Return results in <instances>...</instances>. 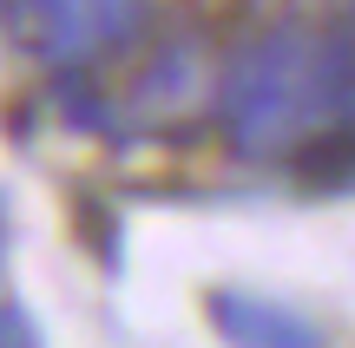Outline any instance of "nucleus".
Returning a JSON list of instances; mask_svg holds the SVG:
<instances>
[{"mask_svg":"<svg viewBox=\"0 0 355 348\" xmlns=\"http://www.w3.org/2000/svg\"><path fill=\"white\" fill-rule=\"evenodd\" d=\"M224 138L243 158H283L329 125V79H322V33L277 26L250 39L224 73Z\"/></svg>","mask_w":355,"mask_h":348,"instance_id":"nucleus-1","label":"nucleus"},{"mask_svg":"<svg viewBox=\"0 0 355 348\" xmlns=\"http://www.w3.org/2000/svg\"><path fill=\"white\" fill-rule=\"evenodd\" d=\"M0 33L46 66H79L99 46L92 0H0Z\"/></svg>","mask_w":355,"mask_h":348,"instance_id":"nucleus-2","label":"nucleus"},{"mask_svg":"<svg viewBox=\"0 0 355 348\" xmlns=\"http://www.w3.org/2000/svg\"><path fill=\"white\" fill-rule=\"evenodd\" d=\"M204 315L230 348H322L316 322H303L296 309H283L270 296H250V289H211Z\"/></svg>","mask_w":355,"mask_h":348,"instance_id":"nucleus-3","label":"nucleus"},{"mask_svg":"<svg viewBox=\"0 0 355 348\" xmlns=\"http://www.w3.org/2000/svg\"><path fill=\"white\" fill-rule=\"evenodd\" d=\"M290 158H296V178H303V184H349L355 178V125L329 118V125L309 131Z\"/></svg>","mask_w":355,"mask_h":348,"instance_id":"nucleus-4","label":"nucleus"},{"mask_svg":"<svg viewBox=\"0 0 355 348\" xmlns=\"http://www.w3.org/2000/svg\"><path fill=\"white\" fill-rule=\"evenodd\" d=\"M152 13V0H92V26H99V46H132Z\"/></svg>","mask_w":355,"mask_h":348,"instance_id":"nucleus-5","label":"nucleus"},{"mask_svg":"<svg viewBox=\"0 0 355 348\" xmlns=\"http://www.w3.org/2000/svg\"><path fill=\"white\" fill-rule=\"evenodd\" d=\"M60 105L73 112V125H105V105H99V92H92V79L79 73V66H60Z\"/></svg>","mask_w":355,"mask_h":348,"instance_id":"nucleus-6","label":"nucleus"},{"mask_svg":"<svg viewBox=\"0 0 355 348\" xmlns=\"http://www.w3.org/2000/svg\"><path fill=\"white\" fill-rule=\"evenodd\" d=\"M191 73H198V66H191V53H171V59H158V73L145 79V92H139V99H145V105H158V99L171 105L178 92L191 86Z\"/></svg>","mask_w":355,"mask_h":348,"instance_id":"nucleus-7","label":"nucleus"},{"mask_svg":"<svg viewBox=\"0 0 355 348\" xmlns=\"http://www.w3.org/2000/svg\"><path fill=\"white\" fill-rule=\"evenodd\" d=\"M0 348H40V322L13 302H0Z\"/></svg>","mask_w":355,"mask_h":348,"instance_id":"nucleus-8","label":"nucleus"}]
</instances>
